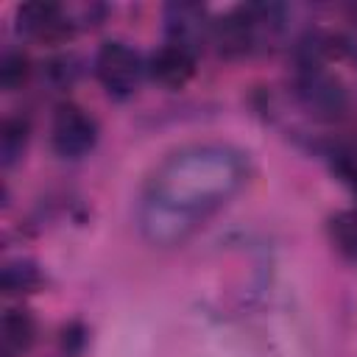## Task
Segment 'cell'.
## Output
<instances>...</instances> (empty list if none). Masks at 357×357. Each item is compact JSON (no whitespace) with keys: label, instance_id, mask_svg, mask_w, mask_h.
Instances as JSON below:
<instances>
[{"label":"cell","instance_id":"6da1fadb","mask_svg":"<svg viewBox=\"0 0 357 357\" xmlns=\"http://www.w3.org/2000/svg\"><path fill=\"white\" fill-rule=\"evenodd\" d=\"M245 178V162L223 145H195L173 153L151 178L142 226L151 240H181L198 220L226 204Z\"/></svg>","mask_w":357,"mask_h":357},{"label":"cell","instance_id":"7a4b0ae2","mask_svg":"<svg viewBox=\"0 0 357 357\" xmlns=\"http://www.w3.org/2000/svg\"><path fill=\"white\" fill-rule=\"evenodd\" d=\"M142 59L134 47L126 42H103L95 56V75L103 84V89L114 98H128L137 92L142 78Z\"/></svg>","mask_w":357,"mask_h":357},{"label":"cell","instance_id":"3957f363","mask_svg":"<svg viewBox=\"0 0 357 357\" xmlns=\"http://www.w3.org/2000/svg\"><path fill=\"white\" fill-rule=\"evenodd\" d=\"M50 142H53V151L59 156L81 159L98 142V123L86 109H81L75 103H61L53 112Z\"/></svg>","mask_w":357,"mask_h":357},{"label":"cell","instance_id":"277c9868","mask_svg":"<svg viewBox=\"0 0 357 357\" xmlns=\"http://www.w3.org/2000/svg\"><path fill=\"white\" fill-rule=\"evenodd\" d=\"M20 31L45 45H59L73 33V20L59 3H25L17 8Z\"/></svg>","mask_w":357,"mask_h":357},{"label":"cell","instance_id":"5b68a950","mask_svg":"<svg viewBox=\"0 0 357 357\" xmlns=\"http://www.w3.org/2000/svg\"><path fill=\"white\" fill-rule=\"evenodd\" d=\"M148 73L153 81H159L167 89L184 86L195 75V47L178 45V42H165L148 61Z\"/></svg>","mask_w":357,"mask_h":357},{"label":"cell","instance_id":"8992f818","mask_svg":"<svg viewBox=\"0 0 357 357\" xmlns=\"http://www.w3.org/2000/svg\"><path fill=\"white\" fill-rule=\"evenodd\" d=\"M298 95L304 98V103L321 114H340L346 95L340 89V84L335 78H329L318 64H304V75L298 81Z\"/></svg>","mask_w":357,"mask_h":357},{"label":"cell","instance_id":"52a82bcc","mask_svg":"<svg viewBox=\"0 0 357 357\" xmlns=\"http://www.w3.org/2000/svg\"><path fill=\"white\" fill-rule=\"evenodd\" d=\"M165 22H167V42L195 47L206 31V11L204 6L195 3H170L165 8Z\"/></svg>","mask_w":357,"mask_h":357},{"label":"cell","instance_id":"ba28073f","mask_svg":"<svg viewBox=\"0 0 357 357\" xmlns=\"http://www.w3.org/2000/svg\"><path fill=\"white\" fill-rule=\"evenodd\" d=\"M0 332L8 351H28L36 340V324L28 310H6Z\"/></svg>","mask_w":357,"mask_h":357},{"label":"cell","instance_id":"9c48e42d","mask_svg":"<svg viewBox=\"0 0 357 357\" xmlns=\"http://www.w3.org/2000/svg\"><path fill=\"white\" fill-rule=\"evenodd\" d=\"M42 271L31 259H11L3 265V290L8 296L33 293L36 287H42Z\"/></svg>","mask_w":357,"mask_h":357},{"label":"cell","instance_id":"30bf717a","mask_svg":"<svg viewBox=\"0 0 357 357\" xmlns=\"http://www.w3.org/2000/svg\"><path fill=\"white\" fill-rule=\"evenodd\" d=\"M28 134H31V126L25 117H8L0 128V156H3V167H11L25 145H28Z\"/></svg>","mask_w":357,"mask_h":357},{"label":"cell","instance_id":"8fae6325","mask_svg":"<svg viewBox=\"0 0 357 357\" xmlns=\"http://www.w3.org/2000/svg\"><path fill=\"white\" fill-rule=\"evenodd\" d=\"M329 237L337 251L357 257V209H343L329 218Z\"/></svg>","mask_w":357,"mask_h":357},{"label":"cell","instance_id":"7c38bea8","mask_svg":"<svg viewBox=\"0 0 357 357\" xmlns=\"http://www.w3.org/2000/svg\"><path fill=\"white\" fill-rule=\"evenodd\" d=\"M31 78V61L25 53H6L0 61V84L6 92L20 89Z\"/></svg>","mask_w":357,"mask_h":357},{"label":"cell","instance_id":"4fadbf2b","mask_svg":"<svg viewBox=\"0 0 357 357\" xmlns=\"http://www.w3.org/2000/svg\"><path fill=\"white\" fill-rule=\"evenodd\" d=\"M340 173H343V181L351 187V192L357 195V162H351V165H343L340 167Z\"/></svg>","mask_w":357,"mask_h":357},{"label":"cell","instance_id":"5bb4252c","mask_svg":"<svg viewBox=\"0 0 357 357\" xmlns=\"http://www.w3.org/2000/svg\"><path fill=\"white\" fill-rule=\"evenodd\" d=\"M351 20H354V22H357V6H354V8H351Z\"/></svg>","mask_w":357,"mask_h":357}]
</instances>
